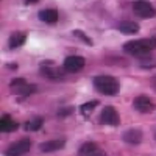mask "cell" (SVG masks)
<instances>
[{"instance_id": "cell-4", "label": "cell", "mask_w": 156, "mask_h": 156, "mask_svg": "<svg viewBox=\"0 0 156 156\" xmlns=\"http://www.w3.org/2000/svg\"><path fill=\"white\" fill-rule=\"evenodd\" d=\"M133 12L140 19L156 17V8H153V5H150L148 2H144V0H139V2L133 3Z\"/></svg>"}, {"instance_id": "cell-14", "label": "cell", "mask_w": 156, "mask_h": 156, "mask_svg": "<svg viewBox=\"0 0 156 156\" xmlns=\"http://www.w3.org/2000/svg\"><path fill=\"white\" fill-rule=\"evenodd\" d=\"M119 30H120V33H123L126 36H131V34H136L139 31V25L136 22H131V20H123L119 25Z\"/></svg>"}, {"instance_id": "cell-15", "label": "cell", "mask_w": 156, "mask_h": 156, "mask_svg": "<svg viewBox=\"0 0 156 156\" xmlns=\"http://www.w3.org/2000/svg\"><path fill=\"white\" fill-rule=\"evenodd\" d=\"M39 20H42L45 23H55V22H58V11L50 9V8L39 11Z\"/></svg>"}, {"instance_id": "cell-10", "label": "cell", "mask_w": 156, "mask_h": 156, "mask_svg": "<svg viewBox=\"0 0 156 156\" xmlns=\"http://www.w3.org/2000/svg\"><path fill=\"white\" fill-rule=\"evenodd\" d=\"M64 147H66V140L64 139H53V140L42 142V144L39 145V150L42 153H53V151H58Z\"/></svg>"}, {"instance_id": "cell-18", "label": "cell", "mask_w": 156, "mask_h": 156, "mask_svg": "<svg viewBox=\"0 0 156 156\" xmlns=\"http://www.w3.org/2000/svg\"><path fill=\"white\" fill-rule=\"evenodd\" d=\"M137 59H139V66H140V67H147V69L156 67V59L151 58L150 55L142 56V58H137Z\"/></svg>"}, {"instance_id": "cell-21", "label": "cell", "mask_w": 156, "mask_h": 156, "mask_svg": "<svg viewBox=\"0 0 156 156\" xmlns=\"http://www.w3.org/2000/svg\"><path fill=\"white\" fill-rule=\"evenodd\" d=\"M73 111V108H66V109H59L58 111V117H67L70 112Z\"/></svg>"}, {"instance_id": "cell-3", "label": "cell", "mask_w": 156, "mask_h": 156, "mask_svg": "<svg viewBox=\"0 0 156 156\" xmlns=\"http://www.w3.org/2000/svg\"><path fill=\"white\" fill-rule=\"evenodd\" d=\"M30 147H31V140L28 137H22L20 140L11 144L6 151H5V156H23L25 153L30 151Z\"/></svg>"}, {"instance_id": "cell-20", "label": "cell", "mask_w": 156, "mask_h": 156, "mask_svg": "<svg viewBox=\"0 0 156 156\" xmlns=\"http://www.w3.org/2000/svg\"><path fill=\"white\" fill-rule=\"evenodd\" d=\"M73 34H75L76 37H81V39H83V41H84L87 45H92V44H94V42H92V39H90L89 36H86L81 30H75V31H73Z\"/></svg>"}, {"instance_id": "cell-19", "label": "cell", "mask_w": 156, "mask_h": 156, "mask_svg": "<svg viewBox=\"0 0 156 156\" xmlns=\"http://www.w3.org/2000/svg\"><path fill=\"white\" fill-rule=\"evenodd\" d=\"M98 105V101L97 100H92V101H87V103H84V105H81V108H80V111L84 114V115H87L90 111H92L95 106Z\"/></svg>"}, {"instance_id": "cell-13", "label": "cell", "mask_w": 156, "mask_h": 156, "mask_svg": "<svg viewBox=\"0 0 156 156\" xmlns=\"http://www.w3.org/2000/svg\"><path fill=\"white\" fill-rule=\"evenodd\" d=\"M17 122H14L9 117V114H5L2 119H0V131L2 133H11V131H16L17 129Z\"/></svg>"}, {"instance_id": "cell-17", "label": "cell", "mask_w": 156, "mask_h": 156, "mask_svg": "<svg viewBox=\"0 0 156 156\" xmlns=\"http://www.w3.org/2000/svg\"><path fill=\"white\" fill-rule=\"evenodd\" d=\"M42 125H44V119H42V117H34L33 120L25 123V129H27V131H37V129H41Z\"/></svg>"}, {"instance_id": "cell-16", "label": "cell", "mask_w": 156, "mask_h": 156, "mask_svg": "<svg viewBox=\"0 0 156 156\" xmlns=\"http://www.w3.org/2000/svg\"><path fill=\"white\" fill-rule=\"evenodd\" d=\"M25 39H27V34H23V33H16V34H12L9 37V41H8V47L9 48H19L20 45L25 44Z\"/></svg>"}, {"instance_id": "cell-12", "label": "cell", "mask_w": 156, "mask_h": 156, "mask_svg": "<svg viewBox=\"0 0 156 156\" xmlns=\"http://www.w3.org/2000/svg\"><path fill=\"white\" fill-rule=\"evenodd\" d=\"M142 131L137 128H131V129H128V131H125L122 134V139L125 142H128V144H140V140H142Z\"/></svg>"}, {"instance_id": "cell-5", "label": "cell", "mask_w": 156, "mask_h": 156, "mask_svg": "<svg viewBox=\"0 0 156 156\" xmlns=\"http://www.w3.org/2000/svg\"><path fill=\"white\" fill-rule=\"evenodd\" d=\"M9 86L12 87V92L17 94V95H22V97H28L30 94H33L36 90V86L34 84H28L23 78H16L9 83Z\"/></svg>"}, {"instance_id": "cell-11", "label": "cell", "mask_w": 156, "mask_h": 156, "mask_svg": "<svg viewBox=\"0 0 156 156\" xmlns=\"http://www.w3.org/2000/svg\"><path fill=\"white\" fill-rule=\"evenodd\" d=\"M41 73H42L45 78H48V80H53V81H59V80H62V78H64L62 70H59V69H56V67H51V66H42V67H41Z\"/></svg>"}, {"instance_id": "cell-23", "label": "cell", "mask_w": 156, "mask_h": 156, "mask_svg": "<svg viewBox=\"0 0 156 156\" xmlns=\"http://www.w3.org/2000/svg\"><path fill=\"white\" fill-rule=\"evenodd\" d=\"M153 86H154V89H156V76H154V80H153Z\"/></svg>"}, {"instance_id": "cell-8", "label": "cell", "mask_w": 156, "mask_h": 156, "mask_svg": "<svg viewBox=\"0 0 156 156\" xmlns=\"http://www.w3.org/2000/svg\"><path fill=\"white\" fill-rule=\"evenodd\" d=\"M133 106H134L136 111H139V112H142V114H147V112H151V111L154 109V103H153L147 95H139V97L134 98Z\"/></svg>"}, {"instance_id": "cell-6", "label": "cell", "mask_w": 156, "mask_h": 156, "mask_svg": "<svg viewBox=\"0 0 156 156\" xmlns=\"http://www.w3.org/2000/svg\"><path fill=\"white\" fill-rule=\"evenodd\" d=\"M100 123L101 125H111V126H117L120 123V117L115 108L112 106H106L103 108L101 114H100Z\"/></svg>"}, {"instance_id": "cell-2", "label": "cell", "mask_w": 156, "mask_h": 156, "mask_svg": "<svg viewBox=\"0 0 156 156\" xmlns=\"http://www.w3.org/2000/svg\"><path fill=\"white\" fill-rule=\"evenodd\" d=\"M94 87L103 95H117L120 90V83L111 75H97L94 78Z\"/></svg>"}, {"instance_id": "cell-1", "label": "cell", "mask_w": 156, "mask_h": 156, "mask_svg": "<svg viewBox=\"0 0 156 156\" xmlns=\"http://www.w3.org/2000/svg\"><path fill=\"white\" fill-rule=\"evenodd\" d=\"M151 50H156V37H145L140 39V41H129L123 44V51L136 58L150 55Z\"/></svg>"}, {"instance_id": "cell-22", "label": "cell", "mask_w": 156, "mask_h": 156, "mask_svg": "<svg viewBox=\"0 0 156 156\" xmlns=\"http://www.w3.org/2000/svg\"><path fill=\"white\" fill-rule=\"evenodd\" d=\"M37 2H39V0H25V5H34Z\"/></svg>"}, {"instance_id": "cell-7", "label": "cell", "mask_w": 156, "mask_h": 156, "mask_svg": "<svg viewBox=\"0 0 156 156\" xmlns=\"http://www.w3.org/2000/svg\"><path fill=\"white\" fill-rule=\"evenodd\" d=\"M84 64H86V61H84L83 56H75V55H72V56H67L66 59H64L62 67H64V70L69 72V73H75V72H78V70H81V69L84 67Z\"/></svg>"}, {"instance_id": "cell-9", "label": "cell", "mask_w": 156, "mask_h": 156, "mask_svg": "<svg viewBox=\"0 0 156 156\" xmlns=\"http://www.w3.org/2000/svg\"><path fill=\"white\" fill-rule=\"evenodd\" d=\"M78 156H105V151L94 142H86L78 150Z\"/></svg>"}]
</instances>
